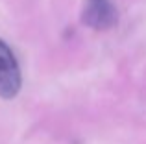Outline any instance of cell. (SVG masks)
Returning a JSON list of instances; mask_svg holds the SVG:
<instances>
[{
	"label": "cell",
	"mask_w": 146,
	"mask_h": 144,
	"mask_svg": "<svg viewBox=\"0 0 146 144\" xmlns=\"http://www.w3.org/2000/svg\"><path fill=\"white\" fill-rule=\"evenodd\" d=\"M22 76L11 48L0 41V96L15 98L21 90Z\"/></svg>",
	"instance_id": "obj_1"
},
{
	"label": "cell",
	"mask_w": 146,
	"mask_h": 144,
	"mask_svg": "<svg viewBox=\"0 0 146 144\" xmlns=\"http://www.w3.org/2000/svg\"><path fill=\"white\" fill-rule=\"evenodd\" d=\"M82 20L93 30H109L117 24L118 11L113 0H85Z\"/></svg>",
	"instance_id": "obj_2"
}]
</instances>
